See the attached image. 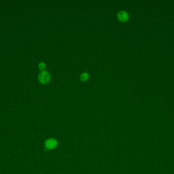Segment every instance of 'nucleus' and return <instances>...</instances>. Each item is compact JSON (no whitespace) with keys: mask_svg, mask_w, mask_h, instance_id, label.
<instances>
[{"mask_svg":"<svg viewBox=\"0 0 174 174\" xmlns=\"http://www.w3.org/2000/svg\"><path fill=\"white\" fill-rule=\"evenodd\" d=\"M39 81L42 84H46L51 79V75L48 71H42L39 74L38 76Z\"/></svg>","mask_w":174,"mask_h":174,"instance_id":"obj_1","label":"nucleus"},{"mask_svg":"<svg viewBox=\"0 0 174 174\" xmlns=\"http://www.w3.org/2000/svg\"><path fill=\"white\" fill-rule=\"evenodd\" d=\"M38 67L39 69L42 71H44L45 69H46V65L44 62H40V64H39Z\"/></svg>","mask_w":174,"mask_h":174,"instance_id":"obj_5","label":"nucleus"},{"mask_svg":"<svg viewBox=\"0 0 174 174\" xmlns=\"http://www.w3.org/2000/svg\"><path fill=\"white\" fill-rule=\"evenodd\" d=\"M45 146L48 149H52L56 147L57 145V142L53 138H50L47 140L45 142Z\"/></svg>","mask_w":174,"mask_h":174,"instance_id":"obj_3","label":"nucleus"},{"mask_svg":"<svg viewBox=\"0 0 174 174\" xmlns=\"http://www.w3.org/2000/svg\"><path fill=\"white\" fill-rule=\"evenodd\" d=\"M118 20L121 22H125L129 19V15L125 11L122 10L119 12L117 15Z\"/></svg>","mask_w":174,"mask_h":174,"instance_id":"obj_2","label":"nucleus"},{"mask_svg":"<svg viewBox=\"0 0 174 174\" xmlns=\"http://www.w3.org/2000/svg\"><path fill=\"white\" fill-rule=\"evenodd\" d=\"M89 78V75L87 73H83L80 76V79L81 81L83 82L87 81Z\"/></svg>","mask_w":174,"mask_h":174,"instance_id":"obj_4","label":"nucleus"}]
</instances>
